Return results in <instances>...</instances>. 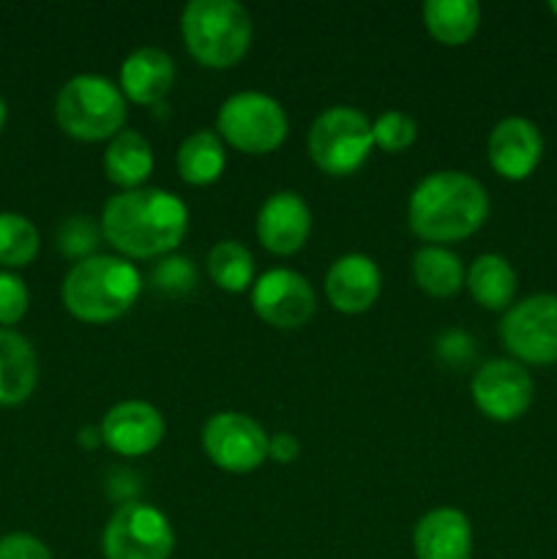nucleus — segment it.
<instances>
[{
	"label": "nucleus",
	"instance_id": "obj_22",
	"mask_svg": "<svg viewBox=\"0 0 557 559\" xmlns=\"http://www.w3.org/2000/svg\"><path fill=\"white\" fill-rule=\"evenodd\" d=\"M227 167L222 136L211 129H200L186 136L178 147V173L186 183L208 186L222 178Z\"/></svg>",
	"mask_w": 557,
	"mask_h": 559
},
{
	"label": "nucleus",
	"instance_id": "obj_29",
	"mask_svg": "<svg viewBox=\"0 0 557 559\" xmlns=\"http://www.w3.org/2000/svg\"><path fill=\"white\" fill-rule=\"evenodd\" d=\"M151 282L158 293L164 295H183L197 284V267L189 257L169 254L156 262L151 273Z\"/></svg>",
	"mask_w": 557,
	"mask_h": 559
},
{
	"label": "nucleus",
	"instance_id": "obj_16",
	"mask_svg": "<svg viewBox=\"0 0 557 559\" xmlns=\"http://www.w3.org/2000/svg\"><path fill=\"white\" fill-rule=\"evenodd\" d=\"M382 273L366 254H344L333 260L325 273V295L331 306L344 314H360L380 298Z\"/></svg>",
	"mask_w": 557,
	"mask_h": 559
},
{
	"label": "nucleus",
	"instance_id": "obj_19",
	"mask_svg": "<svg viewBox=\"0 0 557 559\" xmlns=\"http://www.w3.org/2000/svg\"><path fill=\"white\" fill-rule=\"evenodd\" d=\"M38 382V360L31 342L20 333L0 328V407H16Z\"/></svg>",
	"mask_w": 557,
	"mask_h": 559
},
{
	"label": "nucleus",
	"instance_id": "obj_18",
	"mask_svg": "<svg viewBox=\"0 0 557 559\" xmlns=\"http://www.w3.org/2000/svg\"><path fill=\"white\" fill-rule=\"evenodd\" d=\"M175 82V63L164 49L137 47L120 63V93L134 104H158Z\"/></svg>",
	"mask_w": 557,
	"mask_h": 559
},
{
	"label": "nucleus",
	"instance_id": "obj_7",
	"mask_svg": "<svg viewBox=\"0 0 557 559\" xmlns=\"http://www.w3.org/2000/svg\"><path fill=\"white\" fill-rule=\"evenodd\" d=\"M218 134L240 153H271L287 140V112L260 91L233 93L218 109Z\"/></svg>",
	"mask_w": 557,
	"mask_h": 559
},
{
	"label": "nucleus",
	"instance_id": "obj_6",
	"mask_svg": "<svg viewBox=\"0 0 557 559\" xmlns=\"http://www.w3.org/2000/svg\"><path fill=\"white\" fill-rule=\"evenodd\" d=\"M375 147L371 120L355 107H331L317 115L309 129V153L328 175H349Z\"/></svg>",
	"mask_w": 557,
	"mask_h": 559
},
{
	"label": "nucleus",
	"instance_id": "obj_26",
	"mask_svg": "<svg viewBox=\"0 0 557 559\" xmlns=\"http://www.w3.org/2000/svg\"><path fill=\"white\" fill-rule=\"evenodd\" d=\"M38 254V229L20 213H0V265L25 267Z\"/></svg>",
	"mask_w": 557,
	"mask_h": 559
},
{
	"label": "nucleus",
	"instance_id": "obj_4",
	"mask_svg": "<svg viewBox=\"0 0 557 559\" xmlns=\"http://www.w3.org/2000/svg\"><path fill=\"white\" fill-rule=\"evenodd\" d=\"M180 33L191 58L211 69H227L246 55L254 25L235 0H191L180 14Z\"/></svg>",
	"mask_w": 557,
	"mask_h": 559
},
{
	"label": "nucleus",
	"instance_id": "obj_14",
	"mask_svg": "<svg viewBox=\"0 0 557 559\" xmlns=\"http://www.w3.org/2000/svg\"><path fill=\"white\" fill-rule=\"evenodd\" d=\"M486 153L497 175L506 180H524L535 173L544 156V136L533 120L511 115L491 129Z\"/></svg>",
	"mask_w": 557,
	"mask_h": 559
},
{
	"label": "nucleus",
	"instance_id": "obj_25",
	"mask_svg": "<svg viewBox=\"0 0 557 559\" xmlns=\"http://www.w3.org/2000/svg\"><path fill=\"white\" fill-rule=\"evenodd\" d=\"M208 273L227 293H246L254 284V257L238 240H218L208 251Z\"/></svg>",
	"mask_w": 557,
	"mask_h": 559
},
{
	"label": "nucleus",
	"instance_id": "obj_1",
	"mask_svg": "<svg viewBox=\"0 0 557 559\" xmlns=\"http://www.w3.org/2000/svg\"><path fill=\"white\" fill-rule=\"evenodd\" d=\"M189 229V207L164 189H126L102 211V235L126 257L151 260L178 249Z\"/></svg>",
	"mask_w": 557,
	"mask_h": 559
},
{
	"label": "nucleus",
	"instance_id": "obj_20",
	"mask_svg": "<svg viewBox=\"0 0 557 559\" xmlns=\"http://www.w3.org/2000/svg\"><path fill=\"white\" fill-rule=\"evenodd\" d=\"M104 173L112 183L126 189H140L153 173V147L140 131L123 129L109 140L104 151Z\"/></svg>",
	"mask_w": 557,
	"mask_h": 559
},
{
	"label": "nucleus",
	"instance_id": "obj_13",
	"mask_svg": "<svg viewBox=\"0 0 557 559\" xmlns=\"http://www.w3.org/2000/svg\"><path fill=\"white\" fill-rule=\"evenodd\" d=\"M164 429H167L164 415L153 404L140 402V399L115 404L98 426L104 445L126 459L156 451L158 442L164 440Z\"/></svg>",
	"mask_w": 557,
	"mask_h": 559
},
{
	"label": "nucleus",
	"instance_id": "obj_28",
	"mask_svg": "<svg viewBox=\"0 0 557 559\" xmlns=\"http://www.w3.org/2000/svg\"><path fill=\"white\" fill-rule=\"evenodd\" d=\"M98 235H102V224H93L91 216H71L60 224L58 229V249L63 251L69 260H85L91 251L96 249Z\"/></svg>",
	"mask_w": 557,
	"mask_h": 559
},
{
	"label": "nucleus",
	"instance_id": "obj_21",
	"mask_svg": "<svg viewBox=\"0 0 557 559\" xmlns=\"http://www.w3.org/2000/svg\"><path fill=\"white\" fill-rule=\"evenodd\" d=\"M464 284L484 309L502 311L513 306L517 271L502 254H481L475 257V262L464 273Z\"/></svg>",
	"mask_w": 557,
	"mask_h": 559
},
{
	"label": "nucleus",
	"instance_id": "obj_9",
	"mask_svg": "<svg viewBox=\"0 0 557 559\" xmlns=\"http://www.w3.org/2000/svg\"><path fill=\"white\" fill-rule=\"evenodd\" d=\"M500 338L522 364L546 366L557 360V295L541 293L519 300L500 322Z\"/></svg>",
	"mask_w": 557,
	"mask_h": 559
},
{
	"label": "nucleus",
	"instance_id": "obj_23",
	"mask_svg": "<svg viewBox=\"0 0 557 559\" xmlns=\"http://www.w3.org/2000/svg\"><path fill=\"white\" fill-rule=\"evenodd\" d=\"M424 25L431 36L448 47L470 41L478 31L481 5L475 0H426Z\"/></svg>",
	"mask_w": 557,
	"mask_h": 559
},
{
	"label": "nucleus",
	"instance_id": "obj_12",
	"mask_svg": "<svg viewBox=\"0 0 557 559\" xmlns=\"http://www.w3.org/2000/svg\"><path fill=\"white\" fill-rule=\"evenodd\" d=\"M251 306L268 325L293 331L315 314V289L309 278L289 267H273L251 284Z\"/></svg>",
	"mask_w": 557,
	"mask_h": 559
},
{
	"label": "nucleus",
	"instance_id": "obj_32",
	"mask_svg": "<svg viewBox=\"0 0 557 559\" xmlns=\"http://www.w3.org/2000/svg\"><path fill=\"white\" fill-rule=\"evenodd\" d=\"M298 453H300V442L295 440L289 431H278V435H273L271 440H268V456H271L273 462L289 464L298 459Z\"/></svg>",
	"mask_w": 557,
	"mask_h": 559
},
{
	"label": "nucleus",
	"instance_id": "obj_15",
	"mask_svg": "<svg viewBox=\"0 0 557 559\" xmlns=\"http://www.w3.org/2000/svg\"><path fill=\"white\" fill-rule=\"evenodd\" d=\"M311 233V211L295 191H273L257 213V238L273 254H295Z\"/></svg>",
	"mask_w": 557,
	"mask_h": 559
},
{
	"label": "nucleus",
	"instance_id": "obj_17",
	"mask_svg": "<svg viewBox=\"0 0 557 559\" xmlns=\"http://www.w3.org/2000/svg\"><path fill=\"white\" fill-rule=\"evenodd\" d=\"M415 559H473V524L457 508L424 513L413 533Z\"/></svg>",
	"mask_w": 557,
	"mask_h": 559
},
{
	"label": "nucleus",
	"instance_id": "obj_8",
	"mask_svg": "<svg viewBox=\"0 0 557 559\" xmlns=\"http://www.w3.org/2000/svg\"><path fill=\"white\" fill-rule=\"evenodd\" d=\"M173 551V524L158 508L147 502H123L104 527V559H169Z\"/></svg>",
	"mask_w": 557,
	"mask_h": 559
},
{
	"label": "nucleus",
	"instance_id": "obj_24",
	"mask_svg": "<svg viewBox=\"0 0 557 559\" xmlns=\"http://www.w3.org/2000/svg\"><path fill=\"white\" fill-rule=\"evenodd\" d=\"M413 276L426 295L448 298V295H457L462 289L464 267L451 249L426 243L413 254Z\"/></svg>",
	"mask_w": 557,
	"mask_h": 559
},
{
	"label": "nucleus",
	"instance_id": "obj_31",
	"mask_svg": "<svg viewBox=\"0 0 557 559\" xmlns=\"http://www.w3.org/2000/svg\"><path fill=\"white\" fill-rule=\"evenodd\" d=\"M0 559H52V555L36 535L11 533L0 538Z\"/></svg>",
	"mask_w": 557,
	"mask_h": 559
},
{
	"label": "nucleus",
	"instance_id": "obj_11",
	"mask_svg": "<svg viewBox=\"0 0 557 559\" xmlns=\"http://www.w3.org/2000/svg\"><path fill=\"white\" fill-rule=\"evenodd\" d=\"M470 391H473L475 407L497 424L522 418L533 404V380L528 369L511 358H495L481 366Z\"/></svg>",
	"mask_w": 557,
	"mask_h": 559
},
{
	"label": "nucleus",
	"instance_id": "obj_2",
	"mask_svg": "<svg viewBox=\"0 0 557 559\" xmlns=\"http://www.w3.org/2000/svg\"><path fill=\"white\" fill-rule=\"evenodd\" d=\"M489 216V194L484 183L459 169L426 175L407 202V224L429 246L457 243L470 238Z\"/></svg>",
	"mask_w": 557,
	"mask_h": 559
},
{
	"label": "nucleus",
	"instance_id": "obj_3",
	"mask_svg": "<svg viewBox=\"0 0 557 559\" xmlns=\"http://www.w3.org/2000/svg\"><path fill=\"white\" fill-rule=\"evenodd\" d=\"M142 276L126 257L91 254L63 278V306L82 322H112L134 306Z\"/></svg>",
	"mask_w": 557,
	"mask_h": 559
},
{
	"label": "nucleus",
	"instance_id": "obj_27",
	"mask_svg": "<svg viewBox=\"0 0 557 559\" xmlns=\"http://www.w3.org/2000/svg\"><path fill=\"white\" fill-rule=\"evenodd\" d=\"M371 134H375L377 147L388 153H402L413 145L418 129H415V120L410 115L399 112V109H388L371 123Z\"/></svg>",
	"mask_w": 557,
	"mask_h": 559
},
{
	"label": "nucleus",
	"instance_id": "obj_34",
	"mask_svg": "<svg viewBox=\"0 0 557 559\" xmlns=\"http://www.w3.org/2000/svg\"><path fill=\"white\" fill-rule=\"evenodd\" d=\"M549 11H552V14L557 16V0H552V3H549Z\"/></svg>",
	"mask_w": 557,
	"mask_h": 559
},
{
	"label": "nucleus",
	"instance_id": "obj_33",
	"mask_svg": "<svg viewBox=\"0 0 557 559\" xmlns=\"http://www.w3.org/2000/svg\"><path fill=\"white\" fill-rule=\"evenodd\" d=\"M3 123H5V102L0 98V129H3Z\"/></svg>",
	"mask_w": 557,
	"mask_h": 559
},
{
	"label": "nucleus",
	"instance_id": "obj_30",
	"mask_svg": "<svg viewBox=\"0 0 557 559\" xmlns=\"http://www.w3.org/2000/svg\"><path fill=\"white\" fill-rule=\"evenodd\" d=\"M31 295L16 273L0 271V325H16L25 317Z\"/></svg>",
	"mask_w": 557,
	"mask_h": 559
},
{
	"label": "nucleus",
	"instance_id": "obj_10",
	"mask_svg": "<svg viewBox=\"0 0 557 559\" xmlns=\"http://www.w3.org/2000/svg\"><path fill=\"white\" fill-rule=\"evenodd\" d=\"M268 440L260 424L244 413H216L202 429V448L216 467L251 473L268 459Z\"/></svg>",
	"mask_w": 557,
	"mask_h": 559
},
{
	"label": "nucleus",
	"instance_id": "obj_5",
	"mask_svg": "<svg viewBox=\"0 0 557 559\" xmlns=\"http://www.w3.org/2000/svg\"><path fill=\"white\" fill-rule=\"evenodd\" d=\"M55 120L74 140H112L126 126V96L107 76L76 74L58 91Z\"/></svg>",
	"mask_w": 557,
	"mask_h": 559
}]
</instances>
